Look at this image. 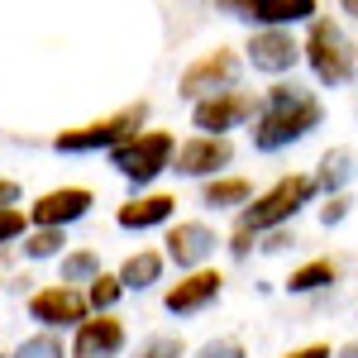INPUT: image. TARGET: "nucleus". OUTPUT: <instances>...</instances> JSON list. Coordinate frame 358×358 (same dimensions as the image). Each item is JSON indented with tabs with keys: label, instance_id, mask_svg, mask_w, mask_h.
I'll list each match as a JSON object with an SVG mask.
<instances>
[{
	"label": "nucleus",
	"instance_id": "1",
	"mask_svg": "<svg viewBox=\"0 0 358 358\" xmlns=\"http://www.w3.org/2000/svg\"><path fill=\"white\" fill-rule=\"evenodd\" d=\"M248 124H253V148L258 153H282V148L301 143L306 134H315L325 124V106L306 86L277 82L258 96V110H253Z\"/></svg>",
	"mask_w": 358,
	"mask_h": 358
},
{
	"label": "nucleus",
	"instance_id": "2",
	"mask_svg": "<svg viewBox=\"0 0 358 358\" xmlns=\"http://www.w3.org/2000/svg\"><path fill=\"white\" fill-rule=\"evenodd\" d=\"M315 192H320V187H315L310 172H287V177H277L268 192L253 196L244 210H239L234 234H229V253H234V258H248V248H253L258 234H273V229H282L287 220H296L306 206L315 201Z\"/></svg>",
	"mask_w": 358,
	"mask_h": 358
},
{
	"label": "nucleus",
	"instance_id": "3",
	"mask_svg": "<svg viewBox=\"0 0 358 358\" xmlns=\"http://www.w3.org/2000/svg\"><path fill=\"white\" fill-rule=\"evenodd\" d=\"M172 148H177V134L172 129H138L124 143H115L106 158H110V167L129 187H148V182H158L167 167H172Z\"/></svg>",
	"mask_w": 358,
	"mask_h": 358
},
{
	"label": "nucleus",
	"instance_id": "4",
	"mask_svg": "<svg viewBox=\"0 0 358 358\" xmlns=\"http://www.w3.org/2000/svg\"><path fill=\"white\" fill-rule=\"evenodd\" d=\"M143 120H148V101H129V106L101 115V120H91V124L62 129V134L53 138V148L57 153H110L115 143H124L129 134L143 129Z\"/></svg>",
	"mask_w": 358,
	"mask_h": 358
},
{
	"label": "nucleus",
	"instance_id": "5",
	"mask_svg": "<svg viewBox=\"0 0 358 358\" xmlns=\"http://www.w3.org/2000/svg\"><path fill=\"white\" fill-rule=\"evenodd\" d=\"M301 57H306V67L315 72L320 86H344L349 77H354V67H358L354 43L344 38V29L334 24V20H310V34H306V43H301Z\"/></svg>",
	"mask_w": 358,
	"mask_h": 358
},
{
	"label": "nucleus",
	"instance_id": "6",
	"mask_svg": "<svg viewBox=\"0 0 358 358\" xmlns=\"http://www.w3.org/2000/svg\"><path fill=\"white\" fill-rule=\"evenodd\" d=\"M229 163H234V143L224 134H192V138H182V143L172 148V167H167V172L192 177V182H210V177H220Z\"/></svg>",
	"mask_w": 358,
	"mask_h": 358
},
{
	"label": "nucleus",
	"instance_id": "7",
	"mask_svg": "<svg viewBox=\"0 0 358 358\" xmlns=\"http://www.w3.org/2000/svg\"><path fill=\"white\" fill-rule=\"evenodd\" d=\"M234 82H239V53L234 48H210V53H201L196 62H187V72L177 82V96L196 106V101H206L215 91H229Z\"/></svg>",
	"mask_w": 358,
	"mask_h": 358
},
{
	"label": "nucleus",
	"instance_id": "8",
	"mask_svg": "<svg viewBox=\"0 0 358 358\" xmlns=\"http://www.w3.org/2000/svg\"><path fill=\"white\" fill-rule=\"evenodd\" d=\"M91 306H86L82 287H67V282H53V287H38L29 296V320H38V330H77Z\"/></svg>",
	"mask_w": 358,
	"mask_h": 358
},
{
	"label": "nucleus",
	"instance_id": "9",
	"mask_svg": "<svg viewBox=\"0 0 358 358\" xmlns=\"http://www.w3.org/2000/svg\"><path fill=\"white\" fill-rule=\"evenodd\" d=\"M253 110H258V96L229 86V91H215V96L196 101L192 106V124L201 129V134H224L229 138V129H244L248 120H253Z\"/></svg>",
	"mask_w": 358,
	"mask_h": 358
},
{
	"label": "nucleus",
	"instance_id": "10",
	"mask_svg": "<svg viewBox=\"0 0 358 358\" xmlns=\"http://www.w3.org/2000/svg\"><path fill=\"white\" fill-rule=\"evenodd\" d=\"M124 344H129L124 320H115V310H101V315H86L82 325L72 330L67 358H120Z\"/></svg>",
	"mask_w": 358,
	"mask_h": 358
},
{
	"label": "nucleus",
	"instance_id": "11",
	"mask_svg": "<svg viewBox=\"0 0 358 358\" xmlns=\"http://www.w3.org/2000/svg\"><path fill=\"white\" fill-rule=\"evenodd\" d=\"M91 206H96L91 187H53V192L38 196L24 215H29V224H38V229H67V224L86 220Z\"/></svg>",
	"mask_w": 358,
	"mask_h": 358
},
{
	"label": "nucleus",
	"instance_id": "12",
	"mask_svg": "<svg viewBox=\"0 0 358 358\" xmlns=\"http://www.w3.org/2000/svg\"><path fill=\"white\" fill-rule=\"evenodd\" d=\"M215 5L258 29H287V24L315 20V0H215Z\"/></svg>",
	"mask_w": 358,
	"mask_h": 358
},
{
	"label": "nucleus",
	"instance_id": "13",
	"mask_svg": "<svg viewBox=\"0 0 358 358\" xmlns=\"http://www.w3.org/2000/svg\"><path fill=\"white\" fill-rule=\"evenodd\" d=\"M163 258L167 263H177L182 273H192V268H206L210 263V253H215V229L206 220H177V224H167V239H163Z\"/></svg>",
	"mask_w": 358,
	"mask_h": 358
},
{
	"label": "nucleus",
	"instance_id": "14",
	"mask_svg": "<svg viewBox=\"0 0 358 358\" xmlns=\"http://www.w3.org/2000/svg\"><path fill=\"white\" fill-rule=\"evenodd\" d=\"M220 292H224V277L215 268H192L163 292V306L167 315H201L210 301H220Z\"/></svg>",
	"mask_w": 358,
	"mask_h": 358
},
{
	"label": "nucleus",
	"instance_id": "15",
	"mask_svg": "<svg viewBox=\"0 0 358 358\" xmlns=\"http://www.w3.org/2000/svg\"><path fill=\"white\" fill-rule=\"evenodd\" d=\"M248 62H253V72H268V77H282V72H292L296 62H301V43L292 38V29H258L253 38H248Z\"/></svg>",
	"mask_w": 358,
	"mask_h": 358
},
{
	"label": "nucleus",
	"instance_id": "16",
	"mask_svg": "<svg viewBox=\"0 0 358 358\" xmlns=\"http://www.w3.org/2000/svg\"><path fill=\"white\" fill-rule=\"evenodd\" d=\"M177 215V196L172 192H143L134 201H124L115 210V224L129 229V234H143V229H158V224H172Z\"/></svg>",
	"mask_w": 358,
	"mask_h": 358
},
{
	"label": "nucleus",
	"instance_id": "17",
	"mask_svg": "<svg viewBox=\"0 0 358 358\" xmlns=\"http://www.w3.org/2000/svg\"><path fill=\"white\" fill-rule=\"evenodd\" d=\"M163 268H167V258L158 253V248H138V253H129L124 263H120V287L124 292H148L153 282H163Z\"/></svg>",
	"mask_w": 358,
	"mask_h": 358
},
{
	"label": "nucleus",
	"instance_id": "18",
	"mask_svg": "<svg viewBox=\"0 0 358 358\" xmlns=\"http://www.w3.org/2000/svg\"><path fill=\"white\" fill-rule=\"evenodd\" d=\"M248 201H253V182L248 177H210L206 187H201V206L206 210H244Z\"/></svg>",
	"mask_w": 358,
	"mask_h": 358
},
{
	"label": "nucleus",
	"instance_id": "19",
	"mask_svg": "<svg viewBox=\"0 0 358 358\" xmlns=\"http://www.w3.org/2000/svg\"><path fill=\"white\" fill-rule=\"evenodd\" d=\"M349 182H354V153H349V148H330V153L320 158L315 187H320V192H330V196H339Z\"/></svg>",
	"mask_w": 358,
	"mask_h": 358
},
{
	"label": "nucleus",
	"instance_id": "20",
	"mask_svg": "<svg viewBox=\"0 0 358 358\" xmlns=\"http://www.w3.org/2000/svg\"><path fill=\"white\" fill-rule=\"evenodd\" d=\"M24 258L29 263H48V258H62L67 253V229H38V224H29L24 229Z\"/></svg>",
	"mask_w": 358,
	"mask_h": 358
},
{
	"label": "nucleus",
	"instance_id": "21",
	"mask_svg": "<svg viewBox=\"0 0 358 358\" xmlns=\"http://www.w3.org/2000/svg\"><path fill=\"white\" fill-rule=\"evenodd\" d=\"M334 277H339V263H334V258H310V263H301L296 273L287 277V292L306 296V292H320V287H330Z\"/></svg>",
	"mask_w": 358,
	"mask_h": 358
},
{
	"label": "nucleus",
	"instance_id": "22",
	"mask_svg": "<svg viewBox=\"0 0 358 358\" xmlns=\"http://www.w3.org/2000/svg\"><path fill=\"white\" fill-rule=\"evenodd\" d=\"M96 273H101V253H96V248H67V253H62V277H57V282L86 287Z\"/></svg>",
	"mask_w": 358,
	"mask_h": 358
},
{
	"label": "nucleus",
	"instance_id": "23",
	"mask_svg": "<svg viewBox=\"0 0 358 358\" xmlns=\"http://www.w3.org/2000/svg\"><path fill=\"white\" fill-rule=\"evenodd\" d=\"M82 292H86V306H91V315H101V310H115V306H120V296H124L120 277H115V273H106V268H101V273L91 277V282H86Z\"/></svg>",
	"mask_w": 358,
	"mask_h": 358
},
{
	"label": "nucleus",
	"instance_id": "24",
	"mask_svg": "<svg viewBox=\"0 0 358 358\" xmlns=\"http://www.w3.org/2000/svg\"><path fill=\"white\" fill-rule=\"evenodd\" d=\"M10 358H67V344H62L57 330H38V334H29V339H20Z\"/></svg>",
	"mask_w": 358,
	"mask_h": 358
},
{
	"label": "nucleus",
	"instance_id": "25",
	"mask_svg": "<svg viewBox=\"0 0 358 358\" xmlns=\"http://www.w3.org/2000/svg\"><path fill=\"white\" fill-rule=\"evenodd\" d=\"M134 358H187V344L182 334H148L134 349Z\"/></svg>",
	"mask_w": 358,
	"mask_h": 358
},
{
	"label": "nucleus",
	"instance_id": "26",
	"mask_svg": "<svg viewBox=\"0 0 358 358\" xmlns=\"http://www.w3.org/2000/svg\"><path fill=\"white\" fill-rule=\"evenodd\" d=\"M24 229H29V215L20 210V206H10V210H0V248L20 244V239H24Z\"/></svg>",
	"mask_w": 358,
	"mask_h": 358
},
{
	"label": "nucleus",
	"instance_id": "27",
	"mask_svg": "<svg viewBox=\"0 0 358 358\" xmlns=\"http://www.w3.org/2000/svg\"><path fill=\"white\" fill-rule=\"evenodd\" d=\"M192 358H248V354H244V344H239V339H206Z\"/></svg>",
	"mask_w": 358,
	"mask_h": 358
},
{
	"label": "nucleus",
	"instance_id": "28",
	"mask_svg": "<svg viewBox=\"0 0 358 358\" xmlns=\"http://www.w3.org/2000/svg\"><path fill=\"white\" fill-rule=\"evenodd\" d=\"M349 206H354L349 196H330V206L320 210V224H325V229H330V224H339L344 215H349Z\"/></svg>",
	"mask_w": 358,
	"mask_h": 358
},
{
	"label": "nucleus",
	"instance_id": "29",
	"mask_svg": "<svg viewBox=\"0 0 358 358\" xmlns=\"http://www.w3.org/2000/svg\"><path fill=\"white\" fill-rule=\"evenodd\" d=\"M24 201V187L15 182V177H0V210H10V206H20Z\"/></svg>",
	"mask_w": 358,
	"mask_h": 358
},
{
	"label": "nucleus",
	"instance_id": "30",
	"mask_svg": "<svg viewBox=\"0 0 358 358\" xmlns=\"http://www.w3.org/2000/svg\"><path fill=\"white\" fill-rule=\"evenodd\" d=\"M287 358H334L330 344H301V349H292Z\"/></svg>",
	"mask_w": 358,
	"mask_h": 358
},
{
	"label": "nucleus",
	"instance_id": "31",
	"mask_svg": "<svg viewBox=\"0 0 358 358\" xmlns=\"http://www.w3.org/2000/svg\"><path fill=\"white\" fill-rule=\"evenodd\" d=\"M339 358H358V339H354V344H344V349H339Z\"/></svg>",
	"mask_w": 358,
	"mask_h": 358
},
{
	"label": "nucleus",
	"instance_id": "32",
	"mask_svg": "<svg viewBox=\"0 0 358 358\" xmlns=\"http://www.w3.org/2000/svg\"><path fill=\"white\" fill-rule=\"evenodd\" d=\"M339 5H344V15H354V20H358V0H339Z\"/></svg>",
	"mask_w": 358,
	"mask_h": 358
},
{
	"label": "nucleus",
	"instance_id": "33",
	"mask_svg": "<svg viewBox=\"0 0 358 358\" xmlns=\"http://www.w3.org/2000/svg\"><path fill=\"white\" fill-rule=\"evenodd\" d=\"M0 358H10V354H5V349H0Z\"/></svg>",
	"mask_w": 358,
	"mask_h": 358
},
{
	"label": "nucleus",
	"instance_id": "34",
	"mask_svg": "<svg viewBox=\"0 0 358 358\" xmlns=\"http://www.w3.org/2000/svg\"><path fill=\"white\" fill-rule=\"evenodd\" d=\"M0 287H5V277H0Z\"/></svg>",
	"mask_w": 358,
	"mask_h": 358
}]
</instances>
